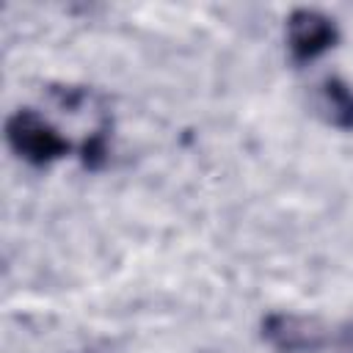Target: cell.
I'll return each mask as SVG.
<instances>
[{
	"label": "cell",
	"instance_id": "6da1fadb",
	"mask_svg": "<svg viewBox=\"0 0 353 353\" xmlns=\"http://www.w3.org/2000/svg\"><path fill=\"white\" fill-rule=\"evenodd\" d=\"M262 336L279 353H317L328 345L353 350V325L331 328L314 317H301L287 312L268 314L262 323Z\"/></svg>",
	"mask_w": 353,
	"mask_h": 353
},
{
	"label": "cell",
	"instance_id": "7a4b0ae2",
	"mask_svg": "<svg viewBox=\"0 0 353 353\" xmlns=\"http://www.w3.org/2000/svg\"><path fill=\"white\" fill-rule=\"evenodd\" d=\"M6 138L8 146L30 165H47L69 152V143L36 110H17L6 124Z\"/></svg>",
	"mask_w": 353,
	"mask_h": 353
},
{
	"label": "cell",
	"instance_id": "3957f363",
	"mask_svg": "<svg viewBox=\"0 0 353 353\" xmlns=\"http://www.w3.org/2000/svg\"><path fill=\"white\" fill-rule=\"evenodd\" d=\"M336 41V25L320 11L298 8L287 19V44L298 63L314 61Z\"/></svg>",
	"mask_w": 353,
	"mask_h": 353
},
{
	"label": "cell",
	"instance_id": "277c9868",
	"mask_svg": "<svg viewBox=\"0 0 353 353\" xmlns=\"http://www.w3.org/2000/svg\"><path fill=\"white\" fill-rule=\"evenodd\" d=\"M323 108L328 110V121L342 127V130H353V91L331 77L323 83Z\"/></svg>",
	"mask_w": 353,
	"mask_h": 353
},
{
	"label": "cell",
	"instance_id": "5b68a950",
	"mask_svg": "<svg viewBox=\"0 0 353 353\" xmlns=\"http://www.w3.org/2000/svg\"><path fill=\"white\" fill-rule=\"evenodd\" d=\"M105 154H108V138H105V130H97L83 146V163L88 168H99L105 163Z\"/></svg>",
	"mask_w": 353,
	"mask_h": 353
}]
</instances>
